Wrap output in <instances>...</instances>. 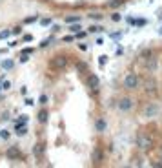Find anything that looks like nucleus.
Returning <instances> with one entry per match:
<instances>
[{
  "mask_svg": "<svg viewBox=\"0 0 162 168\" xmlns=\"http://www.w3.org/2000/svg\"><path fill=\"white\" fill-rule=\"evenodd\" d=\"M40 24H42V26H49V24H51V18H40Z\"/></svg>",
  "mask_w": 162,
  "mask_h": 168,
  "instance_id": "nucleus-27",
  "label": "nucleus"
},
{
  "mask_svg": "<svg viewBox=\"0 0 162 168\" xmlns=\"http://www.w3.org/2000/svg\"><path fill=\"white\" fill-rule=\"evenodd\" d=\"M155 86H157L155 79H149V81L146 82V91H149V93H155Z\"/></svg>",
  "mask_w": 162,
  "mask_h": 168,
  "instance_id": "nucleus-10",
  "label": "nucleus"
},
{
  "mask_svg": "<svg viewBox=\"0 0 162 168\" xmlns=\"http://www.w3.org/2000/svg\"><path fill=\"white\" fill-rule=\"evenodd\" d=\"M7 157H9V159H17V157H18V150H17L15 146H11V148L7 150Z\"/></svg>",
  "mask_w": 162,
  "mask_h": 168,
  "instance_id": "nucleus-11",
  "label": "nucleus"
},
{
  "mask_svg": "<svg viewBox=\"0 0 162 168\" xmlns=\"http://www.w3.org/2000/svg\"><path fill=\"white\" fill-rule=\"evenodd\" d=\"M33 154H35L37 157H42V155H44V144H42V142L35 144V148H33Z\"/></svg>",
  "mask_w": 162,
  "mask_h": 168,
  "instance_id": "nucleus-9",
  "label": "nucleus"
},
{
  "mask_svg": "<svg viewBox=\"0 0 162 168\" xmlns=\"http://www.w3.org/2000/svg\"><path fill=\"white\" fill-rule=\"evenodd\" d=\"M66 22H67V24H73V22H80V17H77V15L73 17V15H69V17H66Z\"/></svg>",
  "mask_w": 162,
  "mask_h": 168,
  "instance_id": "nucleus-15",
  "label": "nucleus"
},
{
  "mask_svg": "<svg viewBox=\"0 0 162 168\" xmlns=\"http://www.w3.org/2000/svg\"><path fill=\"white\" fill-rule=\"evenodd\" d=\"M99 64H100V66H106V64H107V57L106 55H100L99 57Z\"/></svg>",
  "mask_w": 162,
  "mask_h": 168,
  "instance_id": "nucleus-20",
  "label": "nucleus"
},
{
  "mask_svg": "<svg viewBox=\"0 0 162 168\" xmlns=\"http://www.w3.org/2000/svg\"><path fill=\"white\" fill-rule=\"evenodd\" d=\"M146 66H148V70H149V71H155V70H157V66H159V58H155L153 55H151V57L148 58V64H146Z\"/></svg>",
  "mask_w": 162,
  "mask_h": 168,
  "instance_id": "nucleus-6",
  "label": "nucleus"
},
{
  "mask_svg": "<svg viewBox=\"0 0 162 168\" xmlns=\"http://www.w3.org/2000/svg\"><path fill=\"white\" fill-rule=\"evenodd\" d=\"M120 4H122V0H111V2L107 4V6H109V7H119Z\"/></svg>",
  "mask_w": 162,
  "mask_h": 168,
  "instance_id": "nucleus-19",
  "label": "nucleus"
},
{
  "mask_svg": "<svg viewBox=\"0 0 162 168\" xmlns=\"http://www.w3.org/2000/svg\"><path fill=\"white\" fill-rule=\"evenodd\" d=\"M38 121H40V122L47 121V110H40V112H38Z\"/></svg>",
  "mask_w": 162,
  "mask_h": 168,
  "instance_id": "nucleus-13",
  "label": "nucleus"
},
{
  "mask_svg": "<svg viewBox=\"0 0 162 168\" xmlns=\"http://www.w3.org/2000/svg\"><path fill=\"white\" fill-rule=\"evenodd\" d=\"M69 31H71V33H78V31H80V24H78V22H73L71 26H69Z\"/></svg>",
  "mask_w": 162,
  "mask_h": 168,
  "instance_id": "nucleus-14",
  "label": "nucleus"
},
{
  "mask_svg": "<svg viewBox=\"0 0 162 168\" xmlns=\"http://www.w3.org/2000/svg\"><path fill=\"white\" fill-rule=\"evenodd\" d=\"M24 40L29 42V40H33V37H31V35H24Z\"/></svg>",
  "mask_w": 162,
  "mask_h": 168,
  "instance_id": "nucleus-36",
  "label": "nucleus"
},
{
  "mask_svg": "<svg viewBox=\"0 0 162 168\" xmlns=\"http://www.w3.org/2000/svg\"><path fill=\"white\" fill-rule=\"evenodd\" d=\"M51 66H55V68H64V66H66V58H64V57H55V60L51 62Z\"/></svg>",
  "mask_w": 162,
  "mask_h": 168,
  "instance_id": "nucleus-8",
  "label": "nucleus"
},
{
  "mask_svg": "<svg viewBox=\"0 0 162 168\" xmlns=\"http://www.w3.org/2000/svg\"><path fill=\"white\" fill-rule=\"evenodd\" d=\"M106 128H107V122H106L104 119H99V121L95 122V130H97V132L102 133V132H106Z\"/></svg>",
  "mask_w": 162,
  "mask_h": 168,
  "instance_id": "nucleus-7",
  "label": "nucleus"
},
{
  "mask_svg": "<svg viewBox=\"0 0 162 168\" xmlns=\"http://www.w3.org/2000/svg\"><path fill=\"white\" fill-rule=\"evenodd\" d=\"M159 33H160V35H162V28H160V29H159Z\"/></svg>",
  "mask_w": 162,
  "mask_h": 168,
  "instance_id": "nucleus-38",
  "label": "nucleus"
},
{
  "mask_svg": "<svg viewBox=\"0 0 162 168\" xmlns=\"http://www.w3.org/2000/svg\"><path fill=\"white\" fill-rule=\"evenodd\" d=\"M157 113H159V106H157V104H148V108L144 110L146 117H155Z\"/></svg>",
  "mask_w": 162,
  "mask_h": 168,
  "instance_id": "nucleus-5",
  "label": "nucleus"
},
{
  "mask_svg": "<svg viewBox=\"0 0 162 168\" xmlns=\"http://www.w3.org/2000/svg\"><path fill=\"white\" fill-rule=\"evenodd\" d=\"M42 48H46V46H49V38H47V40H42V44H40Z\"/></svg>",
  "mask_w": 162,
  "mask_h": 168,
  "instance_id": "nucleus-35",
  "label": "nucleus"
},
{
  "mask_svg": "<svg viewBox=\"0 0 162 168\" xmlns=\"http://www.w3.org/2000/svg\"><path fill=\"white\" fill-rule=\"evenodd\" d=\"M37 20H38V17L35 15V17H27V18H26V20H24V22H26V24H31V22H37Z\"/></svg>",
  "mask_w": 162,
  "mask_h": 168,
  "instance_id": "nucleus-22",
  "label": "nucleus"
},
{
  "mask_svg": "<svg viewBox=\"0 0 162 168\" xmlns=\"http://www.w3.org/2000/svg\"><path fill=\"white\" fill-rule=\"evenodd\" d=\"M131 108H133V99L124 97V99H120V101H119V110L120 112H129Z\"/></svg>",
  "mask_w": 162,
  "mask_h": 168,
  "instance_id": "nucleus-3",
  "label": "nucleus"
},
{
  "mask_svg": "<svg viewBox=\"0 0 162 168\" xmlns=\"http://www.w3.org/2000/svg\"><path fill=\"white\" fill-rule=\"evenodd\" d=\"M26 104L31 106V104H35V101H33V99H26Z\"/></svg>",
  "mask_w": 162,
  "mask_h": 168,
  "instance_id": "nucleus-34",
  "label": "nucleus"
},
{
  "mask_svg": "<svg viewBox=\"0 0 162 168\" xmlns=\"http://www.w3.org/2000/svg\"><path fill=\"white\" fill-rule=\"evenodd\" d=\"M78 49H80V51H86L87 46H86V44H78Z\"/></svg>",
  "mask_w": 162,
  "mask_h": 168,
  "instance_id": "nucleus-33",
  "label": "nucleus"
},
{
  "mask_svg": "<svg viewBox=\"0 0 162 168\" xmlns=\"http://www.w3.org/2000/svg\"><path fill=\"white\" fill-rule=\"evenodd\" d=\"M100 159H102V152H100V150H95V152H93V161L99 163Z\"/></svg>",
  "mask_w": 162,
  "mask_h": 168,
  "instance_id": "nucleus-16",
  "label": "nucleus"
},
{
  "mask_svg": "<svg viewBox=\"0 0 162 168\" xmlns=\"http://www.w3.org/2000/svg\"><path fill=\"white\" fill-rule=\"evenodd\" d=\"M22 53H26V55H29V53H33V48H24Z\"/></svg>",
  "mask_w": 162,
  "mask_h": 168,
  "instance_id": "nucleus-30",
  "label": "nucleus"
},
{
  "mask_svg": "<svg viewBox=\"0 0 162 168\" xmlns=\"http://www.w3.org/2000/svg\"><path fill=\"white\" fill-rule=\"evenodd\" d=\"M99 31H102L100 26H89V33H99Z\"/></svg>",
  "mask_w": 162,
  "mask_h": 168,
  "instance_id": "nucleus-21",
  "label": "nucleus"
},
{
  "mask_svg": "<svg viewBox=\"0 0 162 168\" xmlns=\"http://www.w3.org/2000/svg\"><path fill=\"white\" fill-rule=\"evenodd\" d=\"M11 88V82L9 81H2V90H9Z\"/></svg>",
  "mask_w": 162,
  "mask_h": 168,
  "instance_id": "nucleus-26",
  "label": "nucleus"
},
{
  "mask_svg": "<svg viewBox=\"0 0 162 168\" xmlns=\"http://www.w3.org/2000/svg\"><path fill=\"white\" fill-rule=\"evenodd\" d=\"M87 86H89L91 90H99V86H100V81H99V77H97L95 73H91V75L87 77Z\"/></svg>",
  "mask_w": 162,
  "mask_h": 168,
  "instance_id": "nucleus-4",
  "label": "nucleus"
},
{
  "mask_svg": "<svg viewBox=\"0 0 162 168\" xmlns=\"http://www.w3.org/2000/svg\"><path fill=\"white\" fill-rule=\"evenodd\" d=\"M13 66H15V62L11 60V58H7V60H4V62H2V70H11Z\"/></svg>",
  "mask_w": 162,
  "mask_h": 168,
  "instance_id": "nucleus-12",
  "label": "nucleus"
},
{
  "mask_svg": "<svg viewBox=\"0 0 162 168\" xmlns=\"http://www.w3.org/2000/svg\"><path fill=\"white\" fill-rule=\"evenodd\" d=\"M29 60V55H26V53H22V57H20V62H27Z\"/></svg>",
  "mask_w": 162,
  "mask_h": 168,
  "instance_id": "nucleus-28",
  "label": "nucleus"
},
{
  "mask_svg": "<svg viewBox=\"0 0 162 168\" xmlns=\"http://www.w3.org/2000/svg\"><path fill=\"white\" fill-rule=\"evenodd\" d=\"M139 86V75L137 73H127L124 79V88L126 90H135Z\"/></svg>",
  "mask_w": 162,
  "mask_h": 168,
  "instance_id": "nucleus-1",
  "label": "nucleus"
},
{
  "mask_svg": "<svg viewBox=\"0 0 162 168\" xmlns=\"http://www.w3.org/2000/svg\"><path fill=\"white\" fill-rule=\"evenodd\" d=\"M137 146H139L140 150L151 148V137L146 135V133H139V135H137Z\"/></svg>",
  "mask_w": 162,
  "mask_h": 168,
  "instance_id": "nucleus-2",
  "label": "nucleus"
},
{
  "mask_svg": "<svg viewBox=\"0 0 162 168\" xmlns=\"http://www.w3.org/2000/svg\"><path fill=\"white\" fill-rule=\"evenodd\" d=\"M151 55H153V51H151V49H144V51H142V57H146V58H149Z\"/></svg>",
  "mask_w": 162,
  "mask_h": 168,
  "instance_id": "nucleus-24",
  "label": "nucleus"
},
{
  "mask_svg": "<svg viewBox=\"0 0 162 168\" xmlns=\"http://www.w3.org/2000/svg\"><path fill=\"white\" fill-rule=\"evenodd\" d=\"M11 33H13V35H20V33H22V29H20V28H15Z\"/></svg>",
  "mask_w": 162,
  "mask_h": 168,
  "instance_id": "nucleus-31",
  "label": "nucleus"
},
{
  "mask_svg": "<svg viewBox=\"0 0 162 168\" xmlns=\"http://www.w3.org/2000/svg\"><path fill=\"white\" fill-rule=\"evenodd\" d=\"M0 137H2V139H7V137H9V133H7L6 130H2V132H0Z\"/></svg>",
  "mask_w": 162,
  "mask_h": 168,
  "instance_id": "nucleus-29",
  "label": "nucleus"
},
{
  "mask_svg": "<svg viewBox=\"0 0 162 168\" xmlns=\"http://www.w3.org/2000/svg\"><path fill=\"white\" fill-rule=\"evenodd\" d=\"M38 102H40L42 106H46V104H47V95H46V93H42V95H40V99H38Z\"/></svg>",
  "mask_w": 162,
  "mask_h": 168,
  "instance_id": "nucleus-18",
  "label": "nucleus"
},
{
  "mask_svg": "<svg viewBox=\"0 0 162 168\" xmlns=\"http://www.w3.org/2000/svg\"><path fill=\"white\" fill-rule=\"evenodd\" d=\"M9 35H11V31H7V29L6 31H0V40H2V38H7Z\"/></svg>",
  "mask_w": 162,
  "mask_h": 168,
  "instance_id": "nucleus-25",
  "label": "nucleus"
},
{
  "mask_svg": "<svg viewBox=\"0 0 162 168\" xmlns=\"http://www.w3.org/2000/svg\"><path fill=\"white\" fill-rule=\"evenodd\" d=\"M71 40H75V37H71V35L69 37H64V42H71Z\"/></svg>",
  "mask_w": 162,
  "mask_h": 168,
  "instance_id": "nucleus-32",
  "label": "nucleus"
},
{
  "mask_svg": "<svg viewBox=\"0 0 162 168\" xmlns=\"http://www.w3.org/2000/svg\"><path fill=\"white\" fill-rule=\"evenodd\" d=\"M111 20H115V22H120V20H122V17H120L119 13H113V15H111Z\"/></svg>",
  "mask_w": 162,
  "mask_h": 168,
  "instance_id": "nucleus-23",
  "label": "nucleus"
},
{
  "mask_svg": "<svg viewBox=\"0 0 162 168\" xmlns=\"http://www.w3.org/2000/svg\"><path fill=\"white\" fill-rule=\"evenodd\" d=\"M89 18H91V20H97V22H99V20H102V15H100V13H89Z\"/></svg>",
  "mask_w": 162,
  "mask_h": 168,
  "instance_id": "nucleus-17",
  "label": "nucleus"
},
{
  "mask_svg": "<svg viewBox=\"0 0 162 168\" xmlns=\"http://www.w3.org/2000/svg\"><path fill=\"white\" fill-rule=\"evenodd\" d=\"M159 20H162V11H160V13H159Z\"/></svg>",
  "mask_w": 162,
  "mask_h": 168,
  "instance_id": "nucleus-37",
  "label": "nucleus"
}]
</instances>
